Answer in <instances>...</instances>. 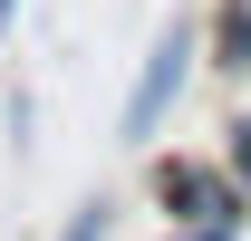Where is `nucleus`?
<instances>
[{"mask_svg":"<svg viewBox=\"0 0 251 241\" xmlns=\"http://www.w3.org/2000/svg\"><path fill=\"white\" fill-rule=\"evenodd\" d=\"M193 48H203V29H193V20H164V29H155V48H145V68H135V87H126V106H116V135H126V145H145V135L184 106V87H193Z\"/></svg>","mask_w":251,"mask_h":241,"instance_id":"obj_1","label":"nucleus"},{"mask_svg":"<svg viewBox=\"0 0 251 241\" xmlns=\"http://www.w3.org/2000/svg\"><path fill=\"white\" fill-rule=\"evenodd\" d=\"M145 183H155V203L184 212V222H193V212H251V193L222 174V164H203V154H164Z\"/></svg>","mask_w":251,"mask_h":241,"instance_id":"obj_2","label":"nucleus"},{"mask_svg":"<svg viewBox=\"0 0 251 241\" xmlns=\"http://www.w3.org/2000/svg\"><path fill=\"white\" fill-rule=\"evenodd\" d=\"M213 68L222 77H251V0H222L213 10Z\"/></svg>","mask_w":251,"mask_h":241,"instance_id":"obj_3","label":"nucleus"},{"mask_svg":"<svg viewBox=\"0 0 251 241\" xmlns=\"http://www.w3.org/2000/svg\"><path fill=\"white\" fill-rule=\"evenodd\" d=\"M58 241H116V193H87V203L58 222Z\"/></svg>","mask_w":251,"mask_h":241,"instance_id":"obj_4","label":"nucleus"},{"mask_svg":"<svg viewBox=\"0 0 251 241\" xmlns=\"http://www.w3.org/2000/svg\"><path fill=\"white\" fill-rule=\"evenodd\" d=\"M251 212H193V222H174V241H242Z\"/></svg>","mask_w":251,"mask_h":241,"instance_id":"obj_5","label":"nucleus"},{"mask_svg":"<svg viewBox=\"0 0 251 241\" xmlns=\"http://www.w3.org/2000/svg\"><path fill=\"white\" fill-rule=\"evenodd\" d=\"M222 174L251 193V116H232V125H222Z\"/></svg>","mask_w":251,"mask_h":241,"instance_id":"obj_6","label":"nucleus"},{"mask_svg":"<svg viewBox=\"0 0 251 241\" xmlns=\"http://www.w3.org/2000/svg\"><path fill=\"white\" fill-rule=\"evenodd\" d=\"M10 20H20V0H0V29H10Z\"/></svg>","mask_w":251,"mask_h":241,"instance_id":"obj_7","label":"nucleus"}]
</instances>
